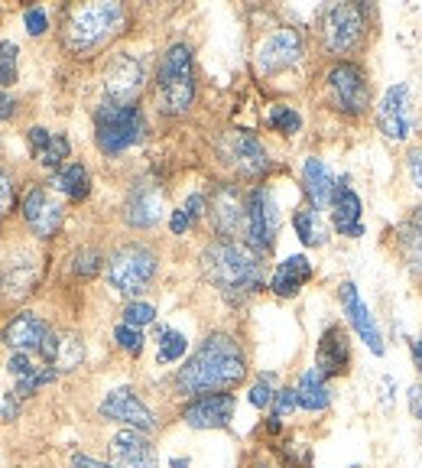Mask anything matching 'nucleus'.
<instances>
[{"label":"nucleus","mask_w":422,"mask_h":468,"mask_svg":"<svg viewBox=\"0 0 422 468\" xmlns=\"http://www.w3.org/2000/svg\"><path fill=\"white\" fill-rule=\"evenodd\" d=\"M400 248L406 263L416 273H422V208H416L400 225Z\"/></svg>","instance_id":"obj_28"},{"label":"nucleus","mask_w":422,"mask_h":468,"mask_svg":"<svg viewBox=\"0 0 422 468\" xmlns=\"http://www.w3.org/2000/svg\"><path fill=\"white\" fill-rule=\"evenodd\" d=\"M211 218L215 228L225 241H234L240 231H244V221H248V202L240 198V192L234 186H221L211 198Z\"/></svg>","instance_id":"obj_15"},{"label":"nucleus","mask_w":422,"mask_h":468,"mask_svg":"<svg viewBox=\"0 0 422 468\" xmlns=\"http://www.w3.org/2000/svg\"><path fill=\"white\" fill-rule=\"evenodd\" d=\"M101 417L104 420H114V423H124L131 430H140V432H153L156 430V417L153 410L146 407L131 388H117L104 397L101 403Z\"/></svg>","instance_id":"obj_10"},{"label":"nucleus","mask_w":422,"mask_h":468,"mask_svg":"<svg viewBox=\"0 0 422 468\" xmlns=\"http://www.w3.org/2000/svg\"><path fill=\"white\" fill-rule=\"evenodd\" d=\"M225 156L240 169L244 176H263L269 169V160L263 154L260 140L248 131H234L225 140Z\"/></svg>","instance_id":"obj_19"},{"label":"nucleus","mask_w":422,"mask_h":468,"mask_svg":"<svg viewBox=\"0 0 422 468\" xmlns=\"http://www.w3.org/2000/svg\"><path fill=\"white\" fill-rule=\"evenodd\" d=\"M111 459L114 468H156V449L140 430H124L111 439Z\"/></svg>","instance_id":"obj_18"},{"label":"nucleus","mask_w":422,"mask_h":468,"mask_svg":"<svg viewBox=\"0 0 422 468\" xmlns=\"http://www.w3.org/2000/svg\"><path fill=\"white\" fill-rule=\"evenodd\" d=\"M205 273L215 286H218L225 296L240 300V296H250L263 286V271H260V257L248 248V244L237 241H215L202 257Z\"/></svg>","instance_id":"obj_2"},{"label":"nucleus","mask_w":422,"mask_h":468,"mask_svg":"<svg viewBox=\"0 0 422 468\" xmlns=\"http://www.w3.org/2000/svg\"><path fill=\"white\" fill-rule=\"evenodd\" d=\"M75 468H114V465H104V462L88 459V455H75Z\"/></svg>","instance_id":"obj_48"},{"label":"nucleus","mask_w":422,"mask_h":468,"mask_svg":"<svg viewBox=\"0 0 422 468\" xmlns=\"http://www.w3.org/2000/svg\"><path fill=\"white\" fill-rule=\"evenodd\" d=\"M328 88H332V98L344 114H364L371 104V88H367L364 72L351 62H342L328 72Z\"/></svg>","instance_id":"obj_9"},{"label":"nucleus","mask_w":422,"mask_h":468,"mask_svg":"<svg viewBox=\"0 0 422 468\" xmlns=\"http://www.w3.org/2000/svg\"><path fill=\"white\" fill-rule=\"evenodd\" d=\"M280 231V212L277 202L267 189H254L248 196V221H244V234H248L250 250H269L277 241Z\"/></svg>","instance_id":"obj_8"},{"label":"nucleus","mask_w":422,"mask_h":468,"mask_svg":"<svg viewBox=\"0 0 422 468\" xmlns=\"http://www.w3.org/2000/svg\"><path fill=\"white\" fill-rule=\"evenodd\" d=\"M277 417H286L290 410H296L299 407V400H296V388H283V390H277Z\"/></svg>","instance_id":"obj_42"},{"label":"nucleus","mask_w":422,"mask_h":468,"mask_svg":"<svg viewBox=\"0 0 422 468\" xmlns=\"http://www.w3.org/2000/svg\"><path fill=\"white\" fill-rule=\"evenodd\" d=\"M351 365V348H348V335H344L338 325L325 329L319 342V374L322 378H335V374H344Z\"/></svg>","instance_id":"obj_22"},{"label":"nucleus","mask_w":422,"mask_h":468,"mask_svg":"<svg viewBox=\"0 0 422 468\" xmlns=\"http://www.w3.org/2000/svg\"><path fill=\"white\" fill-rule=\"evenodd\" d=\"M409 407H413V413L422 420V388H409Z\"/></svg>","instance_id":"obj_46"},{"label":"nucleus","mask_w":422,"mask_h":468,"mask_svg":"<svg viewBox=\"0 0 422 468\" xmlns=\"http://www.w3.org/2000/svg\"><path fill=\"white\" fill-rule=\"evenodd\" d=\"M309 277H312V263H309V257H286V261L277 267V273H273V283L269 286H273L277 296H296Z\"/></svg>","instance_id":"obj_24"},{"label":"nucleus","mask_w":422,"mask_h":468,"mask_svg":"<svg viewBox=\"0 0 422 468\" xmlns=\"http://www.w3.org/2000/svg\"><path fill=\"white\" fill-rule=\"evenodd\" d=\"M146 133V121L137 104H117L108 101L95 114V140L104 154H124L133 144H140Z\"/></svg>","instance_id":"obj_5"},{"label":"nucleus","mask_w":422,"mask_h":468,"mask_svg":"<svg viewBox=\"0 0 422 468\" xmlns=\"http://www.w3.org/2000/svg\"><path fill=\"white\" fill-rule=\"evenodd\" d=\"M20 212H23V218H26V225L33 228V234H39V238H52V234L62 228V218H66L62 202H58L49 189H43V186H33V189L23 196Z\"/></svg>","instance_id":"obj_11"},{"label":"nucleus","mask_w":422,"mask_h":468,"mask_svg":"<svg viewBox=\"0 0 422 468\" xmlns=\"http://www.w3.org/2000/svg\"><path fill=\"white\" fill-rule=\"evenodd\" d=\"M114 338H117V345H121L124 351H131V355H140V351H143V335H140L137 329H131V325H117Z\"/></svg>","instance_id":"obj_38"},{"label":"nucleus","mask_w":422,"mask_h":468,"mask_svg":"<svg viewBox=\"0 0 422 468\" xmlns=\"http://www.w3.org/2000/svg\"><path fill=\"white\" fill-rule=\"evenodd\" d=\"M127 23V10L121 4H85L75 7L66 20V46L72 52H91L121 33Z\"/></svg>","instance_id":"obj_3"},{"label":"nucleus","mask_w":422,"mask_h":468,"mask_svg":"<svg viewBox=\"0 0 422 468\" xmlns=\"http://www.w3.org/2000/svg\"><path fill=\"white\" fill-rule=\"evenodd\" d=\"M124 218L133 228H153L163 218V192L156 186H137L124 205Z\"/></svg>","instance_id":"obj_21"},{"label":"nucleus","mask_w":422,"mask_h":468,"mask_svg":"<svg viewBox=\"0 0 422 468\" xmlns=\"http://www.w3.org/2000/svg\"><path fill=\"white\" fill-rule=\"evenodd\" d=\"M234 417V397L231 394H205L185 407L183 420L192 430H221Z\"/></svg>","instance_id":"obj_17"},{"label":"nucleus","mask_w":422,"mask_h":468,"mask_svg":"<svg viewBox=\"0 0 422 468\" xmlns=\"http://www.w3.org/2000/svg\"><path fill=\"white\" fill-rule=\"evenodd\" d=\"M143 62H140L137 56H117L114 62L108 66V75H104V81H108V95L111 101L117 104H133V98L140 95V88H143Z\"/></svg>","instance_id":"obj_13"},{"label":"nucleus","mask_w":422,"mask_h":468,"mask_svg":"<svg viewBox=\"0 0 422 468\" xmlns=\"http://www.w3.org/2000/svg\"><path fill=\"white\" fill-rule=\"evenodd\" d=\"M273 374H263L260 380H257L254 388H250V403H254V407H269V403H273Z\"/></svg>","instance_id":"obj_37"},{"label":"nucleus","mask_w":422,"mask_h":468,"mask_svg":"<svg viewBox=\"0 0 422 468\" xmlns=\"http://www.w3.org/2000/svg\"><path fill=\"white\" fill-rule=\"evenodd\" d=\"M156 98L166 114H183L195 98V72H192V49L189 46H173L163 56L156 69Z\"/></svg>","instance_id":"obj_4"},{"label":"nucleus","mask_w":422,"mask_h":468,"mask_svg":"<svg viewBox=\"0 0 422 468\" xmlns=\"http://www.w3.org/2000/svg\"><path fill=\"white\" fill-rule=\"evenodd\" d=\"M98 267H101V254L98 250H81L75 257V273L79 277H91V273H98Z\"/></svg>","instance_id":"obj_39"},{"label":"nucleus","mask_w":422,"mask_h":468,"mask_svg":"<svg viewBox=\"0 0 422 468\" xmlns=\"http://www.w3.org/2000/svg\"><path fill=\"white\" fill-rule=\"evenodd\" d=\"M325 43L332 52H351L364 37V7L361 4H335L322 16Z\"/></svg>","instance_id":"obj_7"},{"label":"nucleus","mask_w":422,"mask_h":468,"mask_svg":"<svg viewBox=\"0 0 422 468\" xmlns=\"http://www.w3.org/2000/svg\"><path fill=\"white\" fill-rule=\"evenodd\" d=\"M292 225H296V234H299V241L302 244H322L325 241V231L319 228V221H315V212L312 208H299L296 218H292Z\"/></svg>","instance_id":"obj_32"},{"label":"nucleus","mask_w":422,"mask_h":468,"mask_svg":"<svg viewBox=\"0 0 422 468\" xmlns=\"http://www.w3.org/2000/svg\"><path fill=\"white\" fill-rule=\"evenodd\" d=\"M409 348H413L416 367H419V374H422V338H413V342H409Z\"/></svg>","instance_id":"obj_49"},{"label":"nucleus","mask_w":422,"mask_h":468,"mask_svg":"<svg viewBox=\"0 0 422 468\" xmlns=\"http://www.w3.org/2000/svg\"><path fill=\"white\" fill-rule=\"evenodd\" d=\"M56 189L62 196H69L72 202H81V198L91 192V179H88V169L81 163H69L56 173Z\"/></svg>","instance_id":"obj_29"},{"label":"nucleus","mask_w":422,"mask_h":468,"mask_svg":"<svg viewBox=\"0 0 422 468\" xmlns=\"http://www.w3.org/2000/svg\"><path fill=\"white\" fill-rule=\"evenodd\" d=\"M342 306H344V313H348L351 325L357 329V335H361V342H364L374 355H384V335H380L377 322L367 313L364 300H361V292H357L354 283H342Z\"/></svg>","instance_id":"obj_20"},{"label":"nucleus","mask_w":422,"mask_h":468,"mask_svg":"<svg viewBox=\"0 0 422 468\" xmlns=\"http://www.w3.org/2000/svg\"><path fill=\"white\" fill-rule=\"evenodd\" d=\"M302 183H306V192L315 205H332V196H335V176L328 173L322 160H306L302 166Z\"/></svg>","instance_id":"obj_26"},{"label":"nucleus","mask_w":422,"mask_h":468,"mask_svg":"<svg viewBox=\"0 0 422 468\" xmlns=\"http://www.w3.org/2000/svg\"><path fill=\"white\" fill-rule=\"evenodd\" d=\"M14 108H16V104H14V98H10V95H4V91H0V121H7V117L14 114Z\"/></svg>","instance_id":"obj_47"},{"label":"nucleus","mask_w":422,"mask_h":468,"mask_svg":"<svg viewBox=\"0 0 422 468\" xmlns=\"http://www.w3.org/2000/svg\"><path fill=\"white\" fill-rule=\"evenodd\" d=\"M299 114L292 108H286V104H273L269 108V127H277L280 133H296L299 131Z\"/></svg>","instance_id":"obj_34"},{"label":"nucleus","mask_w":422,"mask_h":468,"mask_svg":"<svg viewBox=\"0 0 422 468\" xmlns=\"http://www.w3.org/2000/svg\"><path fill=\"white\" fill-rule=\"evenodd\" d=\"M185 348H189V342H185L183 332L163 329V335H160V361H163V365H169V361H175V358H183Z\"/></svg>","instance_id":"obj_33"},{"label":"nucleus","mask_w":422,"mask_h":468,"mask_svg":"<svg viewBox=\"0 0 422 468\" xmlns=\"http://www.w3.org/2000/svg\"><path fill=\"white\" fill-rule=\"evenodd\" d=\"M23 23H26V29L33 33V37H43L46 27H49V20H46V10H39V7H29L26 14H23Z\"/></svg>","instance_id":"obj_41"},{"label":"nucleus","mask_w":422,"mask_h":468,"mask_svg":"<svg viewBox=\"0 0 422 468\" xmlns=\"http://www.w3.org/2000/svg\"><path fill=\"white\" fill-rule=\"evenodd\" d=\"M332 221L342 234L348 238H357L364 234V225H361V198L348 189V186H338L335 196H332Z\"/></svg>","instance_id":"obj_23"},{"label":"nucleus","mask_w":422,"mask_h":468,"mask_svg":"<svg viewBox=\"0 0 422 468\" xmlns=\"http://www.w3.org/2000/svg\"><path fill=\"white\" fill-rule=\"evenodd\" d=\"M33 277H37V271H33V263L29 261L10 263L7 273H4V290H7V296H23V292H29Z\"/></svg>","instance_id":"obj_31"},{"label":"nucleus","mask_w":422,"mask_h":468,"mask_svg":"<svg viewBox=\"0 0 422 468\" xmlns=\"http://www.w3.org/2000/svg\"><path fill=\"white\" fill-rule=\"evenodd\" d=\"M248 374V358L231 335H208L175 374V390L185 397L227 394Z\"/></svg>","instance_id":"obj_1"},{"label":"nucleus","mask_w":422,"mask_h":468,"mask_svg":"<svg viewBox=\"0 0 422 468\" xmlns=\"http://www.w3.org/2000/svg\"><path fill=\"white\" fill-rule=\"evenodd\" d=\"M153 319H156V309L150 306V303H131V306L124 309V325H131V329L150 325Z\"/></svg>","instance_id":"obj_36"},{"label":"nucleus","mask_w":422,"mask_h":468,"mask_svg":"<svg viewBox=\"0 0 422 468\" xmlns=\"http://www.w3.org/2000/svg\"><path fill=\"white\" fill-rule=\"evenodd\" d=\"M156 273V254L143 244H127V248L114 250L108 261V280L117 292L124 296H137L150 286Z\"/></svg>","instance_id":"obj_6"},{"label":"nucleus","mask_w":422,"mask_h":468,"mask_svg":"<svg viewBox=\"0 0 422 468\" xmlns=\"http://www.w3.org/2000/svg\"><path fill=\"white\" fill-rule=\"evenodd\" d=\"M14 179H10V173L4 166H0V215H7L10 208H14Z\"/></svg>","instance_id":"obj_40"},{"label":"nucleus","mask_w":422,"mask_h":468,"mask_svg":"<svg viewBox=\"0 0 422 468\" xmlns=\"http://www.w3.org/2000/svg\"><path fill=\"white\" fill-rule=\"evenodd\" d=\"M409 108H413V95H409L406 85H394L384 95V101H380V108H377V124L390 140L409 137V124H413Z\"/></svg>","instance_id":"obj_14"},{"label":"nucleus","mask_w":422,"mask_h":468,"mask_svg":"<svg viewBox=\"0 0 422 468\" xmlns=\"http://www.w3.org/2000/svg\"><path fill=\"white\" fill-rule=\"evenodd\" d=\"M202 208H205L202 196H192L189 202H185V215H189V218H198V215H202Z\"/></svg>","instance_id":"obj_45"},{"label":"nucleus","mask_w":422,"mask_h":468,"mask_svg":"<svg viewBox=\"0 0 422 468\" xmlns=\"http://www.w3.org/2000/svg\"><path fill=\"white\" fill-rule=\"evenodd\" d=\"M409 176H413V183L422 189V146L409 150Z\"/></svg>","instance_id":"obj_43"},{"label":"nucleus","mask_w":422,"mask_h":468,"mask_svg":"<svg viewBox=\"0 0 422 468\" xmlns=\"http://www.w3.org/2000/svg\"><path fill=\"white\" fill-rule=\"evenodd\" d=\"M296 400H299V407H306V410H325L328 403H332V390H328L319 367H315V371H306L302 378H299Z\"/></svg>","instance_id":"obj_27"},{"label":"nucleus","mask_w":422,"mask_h":468,"mask_svg":"<svg viewBox=\"0 0 422 468\" xmlns=\"http://www.w3.org/2000/svg\"><path fill=\"white\" fill-rule=\"evenodd\" d=\"M192 225V218L185 215V208H179V212H173V218H169V228H173L175 234H185Z\"/></svg>","instance_id":"obj_44"},{"label":"nucleus","mask_w":422,"mask_h":468,"mask_svg":"<svg viewBox=\"0 0 422 468\" xmlns=\"http://www.w3.org/2000/svg\"><path fill=\"white\" fill-rule=\"evenodd\" d=\"M29 146H33V154L39 156V163L46 169H62V160L69 156V140L62 133L43 131V127L29 131Z\"/></svg>","instance_id":"obj_25"},{"label":"nucleus","mask_w":422,"mask_h":468,"mask_svg":"<svg viewBox=\"0 0 422 468\" xmlns=\"http://www.w3.org/2000/svg\"><path fill=\"white\" fill-rule=\"evenodd\" d=\"M302 58V37L296 29H277L273 37H267L257 52V66L260 72H283V69L296 66Z\"/></svg>","instance_id":"obj_12"},{"label":"nucleus","mask_w":422,"mask_h":468,"mask_svg":"<svg viewBox=\"0 0 422 468\" xmlns=\"http://www.w3.org/2000/svg\"><path fill=\"white\" fill-rule=\"evenodd\" d=\"M49 338H52V329L33 313H20L16 319H10V325L4 329L7 348L23 351V355H43Z\"/></svg>","instance_id":"obj_16"},{"label":"nucleus","mask_w":422,"mask_h":468,"mask_svg":"<svg viewBox=\"0 0 422 468\" xmlns=\"http://www.w3.org/2000/svg\"><path fill=\"white\" fill-rule=\"evenodd\" d=\"M81 365V342L75 335H56V355H52V367L56 371H72Z\"/></svg>","instance_id":"obj_30"},{"label":"nucleus","mask_w":422,"mask_h":468,"mask_svg":"<svg viewBox=\"0 0 422 468\" xmlns=\"http://www.w3.org/2000/svg\"><path fill=\"white\" fill-rule=\"evenodd\" d=\"M16 81V43L4 39L0 43V85H14Z\"/></svg>","instance_id":"obj_35"}]
</instances>
